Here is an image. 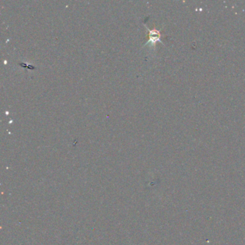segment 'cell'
<instances>
[{
	"label": "cell",
	"mask_w": 245,
	"mask_h": 245,
	"mask_svg": "<svg viewBox=\"0 0 245 245\" xmlns=\"http://www.w3.org/2000/svg\"><path fill=\"white\" fill-rule=\"evenodd\" d=\"M147 30L149 31V40L148 41V43L146 44H148V43H151L152 45H155V43H157V41L161 42L160 40V37H161V34L160 31L157 29L154 28L152 30H150L147 28Z\"/></svg>",
	"instance_id": "1"
}]
</instances>
